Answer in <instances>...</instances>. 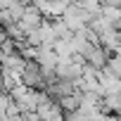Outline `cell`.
<instances>
[{
	"label": "cell",
	"mask_w": 121,
	"mask_h": 121,
	"mask_svg": "<svg viewBox=\"0 0 121 121\" xmlns=\"http://www.w3.org/2000/svg\"><path fill=\"white\" fill-rule=\"evenodd\" d=\"M95 14H90L81 3L78 5H71V7H67V12H64V22H67V26L74 31V33H78V31H83L88 24H90V19H93Z\"/></svg>",
	"instance_id": "1"
},
{
	"label": "cell",
	"mask_w": 121,
	"mask_h": 121,
	"mask_svg": "<svg viewBox=\"0 0 121 121\" xmlns=\"http://www.w3.org/2000/svg\"><path fill=\"white\" fill-rule=\"evenodd\" d=\"M22 83L33 88V90H45V71L38 62H26L22 71Z\"/></svg>",
	"instance_id": "2"
},
{
	"label": "cell",
	"mask_w": 121,
	"mask_h": 121,
	"mask_svg": "<svg viewBox=\"0 0 121 121\" xmlns=\"http://www.w3.org/2000/svg\"><path fill=\"white\" fill-rule=\"evenodd\" d=\"M83 59H86L90 67H95V69H100V71H102V69L109 64V52H107V50L97 43V45H93V48L83 55Z\"/></svg>",
	"instance_id": "3"
},
{
	"label": "cell",
	"mask_w": 121,
	"mask_h": 121,
	"mask_svg": "<svg viewBox=\"0 0 121 121\" xmlns=\"http://www.w3.org/2000/svg\"><path fill=\"white\" fill-rule=\"evenodd\" d=\"M43 12L36 7V5H26V12H24V17L19 19V24L24 26V31L29 33V31H36V29H40L43 26Z\"/></svg>",
	"instance_id": "4"
},
{
	"label": "cell",
	"mask_w": 121,
	"mask_h": 121,
	"mask_svg": "<svg viewBox=\"0 0 121 121\" xmlns=\"http://www.w3.org/2000/svg\"><path fill=\"white\" fill-rule=\"evenodd\" d=\"M100 14L112 24V26H116L119 22H121V7L119 5H112V3H104L102 5V10H100Z\"/></svg>",
	"instance_id": "5"
},
{
	"label": "cell",
	"mask_w": 121,
	"mask_h": 121,
	"mask_svg": "<svg viewBox=\"0 0 121 121\" xmlns=\"http://www.w3.org/2000/svg\"><path fill=\"white\" fill-rule=\"evenodd\" d=\"M81 5L90 12V14H100V10H102V0H81Z\"/></svg>",
	"instance_id": "6"
},
{
	"label": "cell",
	"mask_w": 121,
	"mask_h": 121,
	"mask_svg": "<svg viewBox=\"0 0 121 121\" xmlns=\"http://www.w3.org/2000/svg\"><path fill=\"white\" fill-rule=\"evenodd\" d=\"M107 67H109V69L121 78V52H116L114 57H109V64H107Z\"/></svg>",
	"instance_id": "7"
},
{
	"label": "cell",
	"mask_w": 121,
	"mask_h": 121,
	"mask_svg": "<svg viewBox=\"0 0 121 121\" xmlns=\"http://www.w3.org/2000/svg\"><path fill=\"white\" fill-rule=\"evenodd\" d=\"M64 121H86L83 116H81V112H71V114H67V119Z\"/></svg>",
	"instance_id": "8"
},
{
	"label": "cell",
	"mask_w": 121,
	"mask_h": 121,
	"mask_svg": "<svg viewBox=\"0 0 121 121\" xmlns=\"http://www.w3.org/2000/svg\"><path fill=\"white\" fill-rule=\"evenodd\" d=\"M17 3V0H0V5H3V10H7V7H12Z\"/></svg>",
	"instance_id": "9"
},
{
	"label": "cell",
	"mask_w": 121,
	"mask_h": 121,
	"mask_svg": "<svg viewBox=\"0 0 121 121\" xmlns=\"http://www.w3.org/2000/svg\"><path fill=\"white\" fill-rule=\"evenodd\" d=\"M19 3H24V5H33V0H19Z\"/></svg>",
	"instance_id": "10"
}]
</instances>
